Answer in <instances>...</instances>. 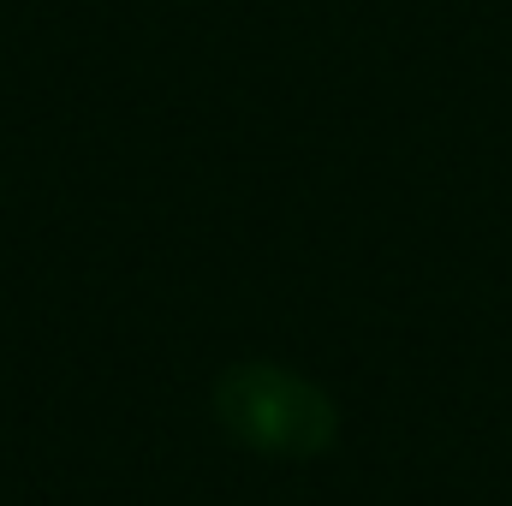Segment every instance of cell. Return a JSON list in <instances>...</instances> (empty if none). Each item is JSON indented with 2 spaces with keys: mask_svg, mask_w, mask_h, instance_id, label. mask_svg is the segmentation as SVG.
<instances>
[{
  "mask_svg": "<svg viewBox=\"0 0 512 506\" xmlns=\"http://www.w3.org/2000/svg\"><path fill=\"white\" fill-rule=\"evenodd\" d=\"M215 417L233 441L268 459H316L334 447V399L298 370L233 364L215 381Z\"/></svg>",
  "mask_w": 512,
  "mask_h": 506,
  "instance_id": "1",
  "label": "cell"
}]
</instances>
